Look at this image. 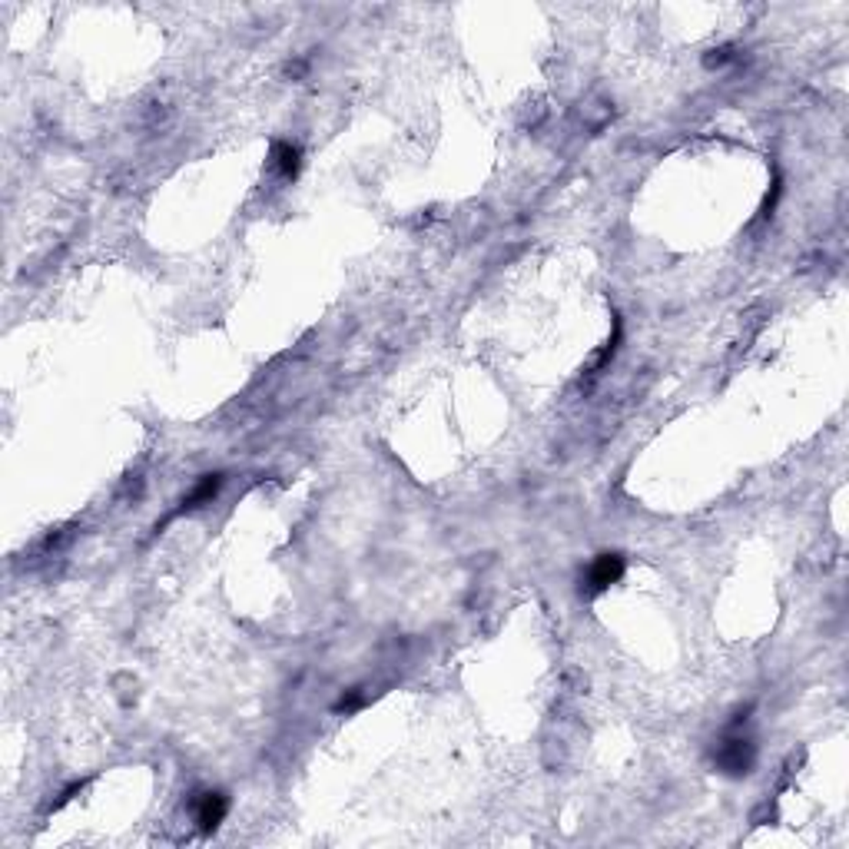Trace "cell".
<instances>
[{
  "mask_svg": "<svg viewBox=\"0 0 849 849\" xmlns=\"http://www.w3.org/2000/svg\"><path fill=\"white\" fill-rule=\"evenodd\" d=\"M747 714H750V707L730 724V730H727V737L720 740V747L714 753L717 770L727 773V776H747L753 770V760H756V743L740 730L747 724Z\"/></svg>",
  "mask_w": 849,
  "mask_h": 849,
  "instance_id": "1",
  "label": "cell"
},
{
  "mask_svg": "<svg viewBox=\"0 0 849 849\" xmlns=\"http://www.w3.org/2000/svg\"><path fill=\"white\" fill-rule=\"evenodd\" d=\"M624 568H628V561H624L620 551H604V554H598V558L590 561V568L584 571L581 588L588 590V594H600V590H608L610 584H618V581L624 578Z\"/></svg>",
  "mask_w": 849,
  "mask_h": 849,
  "instance_id": "2",
  "label": "cell"
},
{
  "mask_svg": "<svg viewBox=\"0 0 849 849\" xmlns=\"http://www.w3.org/2000/svg\"><path fill=\"white\" fill-rule=\"evenodd\" d=\"M226 813H229V796H226V793H220V790L196 793L193 820H196V826H200V833L220 830V823L226 820Z\"/></svg>",
  "mask_w": 849,
  "mask_h": 849,
  "instance_id": "3",
  "label": "cell"
},
{
  "mask_svg": "<svg viewBox=\"0 0 849 849\" xmlns=\"http://www.w3.org/2000/svg\"><path fill=\"white\" fill-rule=\"evenodd\" d=\"M220 488H222V474H203V478H200V482L183 494V502H180V508H176L173 514H186V512L203 508V504H210L212 498L220 494Z\"/></svg>",
  "mask_w": 849,
  "mask_h": 849,
  "instance_id": "4",
  "label": "cell"
},
{
  "mask_svg": "<svg viewBox=\"0 0 849 849\" xmlns=\"http://www.w3.org/2000/svg\"><path fill=\"white\" fill-rule=\"evenodd\" d=\"M269 166L272 173H279L282 180H296L302 166V150L296 143H289V140H279V143H272Z\"/></svg>",
  "mask_w": 849,
  "mask_h": 849,
  "instance_id": "5",
  "label": "cell"
},
{
  "mask_svg": "<svg viewBox=\"0 0 849 849\" xmlns=\"http://www.w3.org/2000/svg\"><path fill=\"white\" fill-rule=\"evenodd\" d=\"M734 60H737L734 47H717V50L707 54L704 63H707V70H720V67H727V63H734Z\"/></svg>",
  "mask_w": 849,
  "mask_h": 849,
  "instance_id": "6",
  "label": "cell"
},
{
  "mask_svg": "<svg viewBox=\"0 0 849 849\" xmlns=\"http://www.w3.org/2000/svg\"><path fill=\"white\" fill-rule=\"evenodd\" d=\"M366 704V694H362V687H352L348 694H342V700L336 704L338 714H352V710H358V707Z\"/></svg>",
  "mask_w": 849,
  "mask_h": 849,
  "instance_id": "7",
  "label": "cell"
}]
</instances>
